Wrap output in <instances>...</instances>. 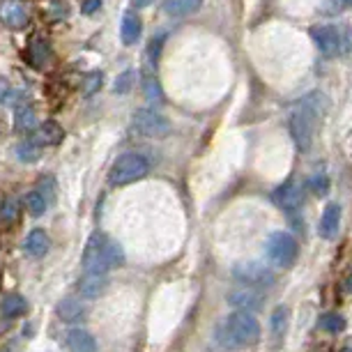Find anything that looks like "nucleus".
I'll return each mask as SVG.
<instances>
[{
    "instance_id": "obj_1",
    "label": "nucleus",
    "mask_w": 352,
    "mask_h": 352,
    "mask_svg": "<svg viewBox=\"0 0 352 352\" xmlns=\"http://www.w3.org/2000/svg\"><path fill=\"white\" fill-rule=\"evenodd\" d=\"M214 338L228 350H240L261 341V322L251 311H235L217 324Z\"/></svg>"
},
{
    "instance_id": "obj_2",
    "label": "nucleus",
    "mask_w": 352,
    "mask_h": 352,
    "mask_svg": "<svg viewBox=\"0 0 352 352\" xmlns=\"http://www.w3.org/2000/svg\"><path fill=\"white\" fill-rule=\"evenodd\" d=\"M320 104H324V97L322 95H309L307 99H302L295 109L290 111V118H288V129H290V136L295 145L300 148L302 152H307L314 143V131H316V120L322 118L320 111Z\"/></svg>"
},
{
    "instance_id": "obj_3",
    "label": "nucleus",
    "mask_w": 352,
    "mask_h": 352,
    "mask_svg": "<svg viewBox=\"0 0 352 352\" xmlns=\"http://www.w3.org/2000/svg\"><path fill=\"white\" fill-rule=\"evenodd\" d=\"M122 261L124 254L120 244L111 240L109 235H104V232H95L88 240V244H85L81 265L85 274H106L111 267L122 265Z\"/></svg>"
},
{
    "instance_id": "obj_4",
    "label": "nucleus",
    "mask_w": 352,
    "mask_h": 352,
    "mask_svg": "<svg viewBox=\"0 0 352 352\" xmlns=\"http://www.w3.org/2000/svg\"><path fill=\"white\" fill-rule=\"evenodd\" d=\"M150 173V162L138 152H124L113 162L109 170V182L113 187H127L131 182L143 180Z\"/></svg>"
},
{
    "instance_id": "obj_5",
    "label": "nucleus",
    "mask_w": 352,
    "mask_h": 352,
    "mask_svg": "<svg viewBox=\"0 0 352 352\" xmlns=\"http://www.w3.org/2000/svg\"><path fill=\"white\" fill-rule=\"evenodd\" d=\"M267 258L276 267H292L297 261V254H300V247H297V240L290 235V232H272L267 240Z\"/></svg>"
},
{
    "instance_id": "obj_6",
    "label": "nucleus",
    "mask_w": 352,
    "mask_h": 352,
    "mask_svg": "<svg viewBox=\"0 0 352 352\" xmlns=\"http://www.w3.org/2000/svg\"><path fill=\"white\" fill-rule=\"evenodd\" d=\"M134 131L145 138H166L170 134V122L155 109H141L134 113Z\"/></svg>"
},
{
    "instance_id": "obj_7",
    "label": "nucleus",
    "mask_w": 352,
    "mask_h": 352,
    "mask_svg": "<svg viewBox=\"0 0 352 352\" xmlns=\"http://www.w3.org/2000/svg\"><path fill=\"white\" fill-rule=\"evenodd\" d=\"M237 283L249 285V288H270L276 281V274L263 263H240L232 270Z\"/></svg>"
},
{
    "instance_id": "obj_8",
    "label": "nucleus",
    "mask_w": 352,
    "mask_h": 352,
    "mask_svg": "<svg viewBox=\"0 0 352 352\" xmlns=\"http://www.w3.org/2000/svg\"><path fill=\"white\" fill-rule=\"evenodd\" d=\"M311 39H314V44L322 56L334 58L341 53V30L336 25H314L311 28Z\"/></svg>"
},
{
    "instance_id": "obj_9",
    "label": "nucleus",
    "mask_w": 352,
    "mask_h": 352,
    "mask_svg": "<svg viewBox=\"0 0 352 352\" xmlns=\"http://www.w3.org/2000/svg\"><path fill=\"white\" fill-rule=\"evenodd\" d=\"M274 203L281 208L283 212H288V214H295V212H300L304 198H302V189L297 187L295 182H285L283 187H278L274 191Z\"/></svg>"
},
{
    "instance_id": "obj_10",
    "label": "nucleus",
    "mask_w": 352,
    "mask_h": 352,
    "mask_svg": "<svg viewBox=\"0 0 352 352\" xmlns=\"http://www.w3.org/2000/svg\"><path fill=\"white\" fill-rule=\"evenodd\" d=\"M228 304L235 307L237 311H258L263 307V295L256 288H249L244 285L240 290L228 292Z\"/></svg>"
},
{
    "instance_id": "obj_11",
    "label": "nucleus",
    "mask_w": 352,
    "mask_h": 352,
    "mask_svg": "<svg viewBox=\"0 0 352 352\" xmlns=\"http://www.w3.org/2000/svg\"><path fill=\"white\" fill-rule=\"evenodd\" d=\"M0 21L8 28H23L28 23V10L19 0H5L0 3Z\"/></svg>"
},
{
    "instance_id": "obj_12",
    "label": "nucleus",
    "mask_w": 352,
    "mask_h": 352,
    "mask_svg": "<svg viewBox=\"0 0 352 352\" xmlns=\"http://www.w3.org/2000/svg\"><path fill=\"white\" fill-rule=\"evenodd\" d=\"M338 226H341V205L329 203L320 217V228H318V232H320L322 240H334Z\"/></svg>"
},
{
    "instance_id": "obj_13",
    "label": "nucleus",
    "mask_w": 352,
    "mask_h": 352,
    "mask_svg": "<svg viewBox=\"0 0 352 352\" xmlns=\"http://www.w3.org/2000/svg\"><path fill=\"white\" fill-rule=\"evenodd\" d=\"M106 285H109L106 274H85L81 281H78L76 290L85 300H95V297H99L106 290Z\"/></svg>"
},
{
    "instance_id": "obj_14",
    "label": "nucleus",
    "mask_w": 352,
    "mask_h": 352,
    "mask_svg": "<svg viewBox=\"0 0 352 352\" xmlns=\"http://www.w3.org/2000/svg\"><path fill=\"white\" fill-rule=\"evenodd\" d=\"M288 318H290V311L288 307H276L272 311L270 316V336H272V343L278 345L285 338V331H288Z\"/></svg>"
},
{
    "instance_id": "obj_15",
    "label": "nucleus",
    "mask_w": 352,
    "mask_h": 352,
    "mask_svg": "<svg viewBox=\"0 0 352 352\" xmlns=\"http://www.w3.org/2000/svg\"><path fill=\"white\" fill-rule=\"evenodd\" d=\"M58 318H60L63 322H81L85 316H88V307L81 302V300H63L58 304Z\"/></svg>"
},
{
    "instance_id": "obj_16",
    "label": "nucleus",
    "mask_w": 352,
    "mask_h": 352,
    "mask_svg": "<svg viewBox=\"0 0 352 352\" xmlns=\"http://www.w3.org/2000/svg\"><path fill=\"white\" fill-rule=\"evenodd\" d=\"M67 348L69 352H97V341L90 331L76 327L67 334Z\"/></svg>"
},
{
    "instance_id": "obj_17",
    "label": "nucleus",
    "mask_w": 352,
    "mask_h": 352,
    "mask_svg": "<svg viewBox=\"0 0 352 352\" xmlns=\"http://www.w3.org/2000/svg\"><path fill=\"white\" fill-rule=\"evenodd\" d=\"M25 251H28V256L32 258H42L49 254V247H51V240L49 235L42 230V228H32L28 232V237H25Z\"/></svg>"
},
{
    "instance_id": "obj_18",
    "label": "nucleus",
    "mask_w": 352,
    "mask_h": 352,
    "mask_svg": "<svg viewBox=\"0 0 352 352\" xmlns=\"http://www.w3.org/2000/svg\"><path fill=\"white\" fill-rule=\"evenodd\" d=\"M201 8H203V0H164V12L175 19L196 14Z\"/></svg>"
},
{
    "instance_id": "obj_19",
    "label": "nucleus",
    "mask_w": 352,
    "mask_h": 352,
    "mask_svg": "<svg viewBox=\"0 0 352 352\" xmlns=\"http://www.w3.org/2000/svg\"><path fill=\"white\" fill-rule=\"evenodd\" d=\"M141 30H143V25H141V19H138L134 12H129V14H124L122 19V25H120V37H122V42L131 46V44H136L138 42V37H141Z\"/></svg>"
},
{
    "instance_id": "obj_20",
    "label": "nucleus",
    "mask_w": 352,
    "mask_h": 352,
    "mask_svg": "<svg viewBox=\"0 0 352 352\" xmlns=\"http://www.w3.org/2000/svg\"><path fill=\"white\" fill-rule=\"evenodd\" d=\"M63 136H65V131L58 127L56 122H44L42 127L35 131V138H32V141L42 148V145H58L63 141Z\"/></svg>"
},
{
    "instance_id": "obj_21",
    "label": "nucleus",
    "mask_w": 352,
    "mask_h": 352,
    "mask_svg": "<svg viewBox=\"0 0 352 352\" xmlns=\"http://www.w3.org/2000/svg\"><path fill=\"white\" fill-rule=\"evenodd\" d=\"M25 309H28V304L21 295H8L0 304V311H3V316L8 318H19L21 314H25Z\"/></svg>"
},
{
    "instance_id": "obj_22",
    "label": "nucleus",
    "mask_w": 352,
    "mask_h": 352,
    "mask_svg": "<svg viewBox=\"0 0 352 352\" xmlns=\"http://www.w3.org/2000/svg\"><path fill=\"white\" fill-rule=\"evenodd\" d=\"M14 124L19 131H32L37 124V118H35V111L30 109V106L21 104L16 109V118H14Z\"/></svg>"
},
{
    "instance_id": "obj_23",
    "label": "nucleus",
    "mask_w": 352,
    "mask_h": 352,
    "mask_svg": "<svg viewBox=\"0 0 352 352\" xmlns=\"http://www.w3.org/2000/svg\"><path fill=\"white\" fill-rule=\"evenodd\" d=\"M143 92H145V97H148L150 102H162V99H164L162 85H159L157 76L152 74L150 69L145 72V76H143Z\"/></svg>"
},
{
    "instance_id": "obj_24",
    "label": "nucleus",
    "mask_w": 352,
    "mask_h": 352,
    "mask_svg": "<svg viewBox=\"0 0 352 352\" xmlns=\"http://www.w3.org/2000/svg\"><path fill=\"white\" fill-rule=\"evenodd\" d=\"M39 155H42V150H39V145L35 141H21L16 145V157L19 162H25V164H32L37 162Z\"/></svg>"
},
{
    "instance_id": "obj_25",
    "label": "nucleus",
    "mask_w": 352,
    "mask_h": 352,
    "mask_svg": "<svg viewBox=\"0 0 352 352\" xmlns=\"http://www.w3.org/2000/svg\"><path fill=\"white\" fill-rule=\"evenodd\" d=\"M25 205H28V210H30V214L32 217H39V214H44L46 208H49V201H46V196L42 194L39 189L35 191H30L28 196H25Z\"/></svg>"
},
{
    "instance_id": "obj_26",
    "label": "nucleus",
    "mask_w": 352,
    "mask_h": 352,
    "mask_svg": "<svg viewBox=\"0 0 352 352\" xmlns=\"http://www.w3.org/2000/svg\"><path fill=\"white\" fill-rule=\"evenodd\" d=\"M320 329L329 331V334H338V331L345 329V318L338 316V314H324L320 316Z\"/></svg>"
},
{
    "instance_id": "obj_27",
    "label": "nucleus",
    "mask_w": 352,
    "mask_h": 352,
    "mask_svg": "<svg viewBox=\"0 0 352 352\" xmlns=\"http://www.w3.org/2000/svg\"><path fill=\"white\" fill-rule=\"evenodd\" d=\"M30 60L35 67H42V65H46V58H49V46H46V42H32L30 46Z\"/></svg>"
},
{
    "instance_id": "obj_28",
    "label": "nucleus",
    "mask_w": 352,
    "mask_h": 352,
    "mask_svg": "<svg viewBox=\"0 0 352 352\" xmlns=\"http://www.w3.org/2000/svg\"><path fill=\"white\" fill-rule=\"evenodd\" d=\"M309 189L314 191L316 196H327L329 194V177L324 173H318L309 180Z\"/></svg>"
},
{
    "instance_id": "obj_29",
    "label": "nucleus",
    "mask_w": 352,
    "mask_h": 352,
    "mask_svg": "<svg viewBox=\"0 0 352 352\" xmlns=\"http://www.w3.org/2000/svg\"><path fill=\"white\" fill-rule=\"evenodd\" d=\"M341 53L343 56H350L352 53V28L341 30Z\"/></svg>"
},
{
    "instance_id": "obj_30",
    "label": "nucleus",
    "mask_w": 352,
    "mask_h": 352,
    "mask_svg": "<svg viewBox=\"0 0 352 352\" xmlns=\"http://www.w3.org/2000/svg\"><path fill=\"white\" fill-rule=\"evenodd\" d=\"M131 78H134V74H131V72H124V74L116 81V92H127L131 85Z\"/></svg>"
},
{
    "instance_id": "obj_31",
    "label": "nucleus",
    "mask_w": 352,
    "mask_h": 352,
    "mask_svg": "<svg viewBox=\"0 0 352 352\" xmlns=\"http://www.w3.org/2000/svg\"><path fill=\"white\" fill-rule=\"evenodd\" d=\"M102 8V0H85L83 3V14H95Z\"/></svg>"
},
{
    "instance_id": "obj_32",
    "label": "nucleus",
    "mask_w": 352,
    "mask_h": 352,
    "mask_svg": "<svg viewBox=\"0 0 352 352\" xmlns=\"http://www.w3.org/2000/svg\"><path fill=\"white\" fill-rule=\"evenodd\" d=\"M10 83L8 81H3V78H0V104H5L10 99Z\"/></svg>"
},
{
    "instance_id": "obj_33",
    "label": "nucleus",
    "mask_w": 352,
    "mask_h": 352,
    "mask_svg": "<svg viewBox=\"0 0 352 352\" xmlns=\"http://www.w3.org/2000/svg\"><path fill=\"white\" fill-rule=\"evenodd\" d=\"M3 217H14V203H12V201H8V203H5L3 205Z\"/></svg>"
},
{
    "instance_id": "obj_34",
    "label": "nucleus",
    "mask_w": 352,
    "mask_h": 352,
    "mask_svg": "<svg viewBox=\"0 0 352 352\" xmlns=\"http://www.w3.org/2000/svg\"><path fill=\"white\" fill-rule=\"evenodd\" d=\"M152 3V0H134L136 8H148V5Z\"/></svg>"
},
{
    "instance_id": "obj_35",
    "label": "nucleus",
    "mask_w": 352,
    "mask_h": 352,
    "mask_svg": "<svg viewBox=\"0 0 352 352\" xmlns=\"http://www.w3.org/2000/svg\"><path fill=\"white\" fill-rule=\"evenodd\" d=\"M345 290L348 292H352V272L348 274V278H345Z\"/></svg>"
},
{
    "instance_id": "obj_36",
    "label": "nucleus",
    "mask_w": 352,
    "mask_h": 352,
    "mask_svg": "<svg viewBox=\"0 0 352 352\" xmlns=\"http://www.w3.org/2000/svg\"><path fill=\"white\" fill-rule=\"evenodd\" d=\"M341 3L345 5V8H352V0H341Z\"/></svg>"
},
{
    "instance_id": "obj_37",
    "label": "nucleus",
    "mask_w": 352,
    "mask_h": 352,
    "mask_svg": "<svg viewBox=\"0 0 352 352\" xmlns=\"http://www.w3.org/2000/svg\"><path fill=\"white\" fill-rule=\"evenodd\" d=\"M348 352H352V350H348Z\"/></svg>"
}]
</instances>
